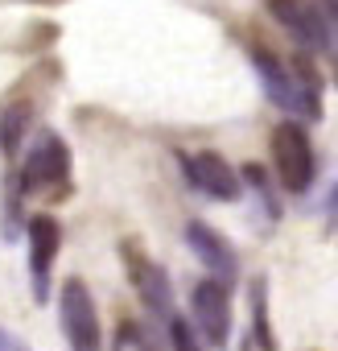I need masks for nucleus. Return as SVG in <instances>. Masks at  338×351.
Segmentation results:
<instances>
[{
  "label": "nucleus",
  "instance_id": "nucleus-2",
  "mask_svg": "<svg viewBox=\"0 0 338 351\" xmlns=\"http://www.w3.org/2000/svg\"><path fill=\"white\" fill-rule=\"evenodd\" d=\"M272 161H276V182L289 195H305L317 178L313 141L297 120H285V124L272 128Z\"/></svg>",
  "mask_w": 338,
  "mask_h": 351
},
{
  "label": "nucleus",
  "instance_id": "nucleus-9",
  "mask_svg": "<svg viewBox=\"0 0 338 351\" xmlns=\"http://www.w3.org/2000/svg\"><path fill=\"white\" fill-rule=\"evenodd\" d=\"M276 25H285L297 46L326 50V25H322V5L317 0H264Z\"/></svg>",
  "mask_w": 338,
  "mask_h": 351
},
{
  "label": "nucleus",
  "instance_id": "nucleus-1",
  "mask_svg": "<svg viewBox=\"0 0 338 351\" xmlns=\"http://www.w3.org/2000/svg\"><path fill=\"white\" fill-rule=\"evenodd\" d=\"M248 58H252V66H256V79H260L264 95H268L281 112H289V116H297V120H317V116H322V87H317V79H313L309 66L285 62L281 54H272V50H264V46H252Z\"/></svg>",
  "mask_w": 338,
  "mask_h": 351
},
{
  "label": "nucleus",
  "instance_id": "nucleus-19",
  "mask_svg": "<svg viewBox=\"0 0 338 351\" xmlns=\"http://www.w3.org/2000/svg\"><path fill=\"white\" fill-rule=\"evenodd\" d=\"M0 351H25V343H21L13 330H5V326H0Z\"/></svg>",
  "mask_w": 338,
  "mask_h": 351
},
{
  "label": "nucleus",
  "instance_id": "nucleus-15",
  "mask_svg": "<svg viewBox=\"0 0 338 351\" xmlns=\"http://www.w3.org/2000/svg\"><path fill=\"white\" fill-rule=\"evenodd\" d=\"M21 182L17 178H9V195H5V236L9 240H17V232H21Z\"/></svg>",
  "mask_w": 338,
  "mask_h": 351
},
{
  "label": "nucleus",
  "instance_id": "nucleus-18",
  "mask_svg": "<svg viewBox=\"0 0 338 351\" xmlns=\"http://www.w3.org/2000/svg\"><path fill=\"white\" fill-rule=\"evenodd\" d=\"M322 215H326V223H334V219H338V178H334L330 195L322 199Z\"/></svg>",
  "mask_w": 338,
  "mask_h": 351
},
{
  "label": "nucleus",
  "instance_id": "nucleus-4",
  "mask_svg": "<svg viewBox=\"0 0 338 351\" xmlns=\"http://www.w3.org/2000/svg\"><path fill=\"white\" fill-rule=\"evenodd\" d=\"M70 178V149L58 132H42L25 157V169L17 173V182L25 195H42V191H62Z\"/></svg>",
  "mask_w": 338,
  "mask_h": 351
},
{
  "label": "nucleus",
  "instance_id": "nucleus-5",
  "mask_svg": "<svg viewBox=\"0 0 338 351\" xmlns=\"http://www.w3.org/2000/svg\"><path fill=\"white\" fill-rule=\"evenodd\" d=\"M120 256H124V265H128V281H132V289L140 293V302L157 314V318H174L178 310H174V285H169V273L157 265V261H148L132 240H124L120 244Z\"/></svg>",
  "mask_w": 338,
  "mask_h": 351
},
{
  "label": "nucleus",
  "instance_id": "nucleus-6",
  "mask_svg": "<svg viewBox=\"0 0 338 351\" xmlns=\"http://www.w3.org/2000/svg\"><path fill=\"white\" fill-rule=\"evenodd\" d=\"M178 161H182V169H186V182H190L198 195L219 199V203H235V199H239V191H244V173L231 169L227 157L203 149V153H182Z\"/></svg>",
  "mask_w": 338,
  "mask_h": 351
},
{
  "label": "nucleus",
  "instance_id": "nucleus-7",
  "mask_svg": "<svg viewBox=\"0 0 338 351\" xmlns=\"http://www.w3.org/2000/svg\"><path fill=\"white\" fill-rule=\"evenodd\" d=\"M190 310H194V326L207 339V347H227L231 339V293L227 281L219 277H203L190 293Z\"/></svg>",
  "mask_w": 338,
  "mask_h": 351
},
{
  "label": "nucleus",
  "instance_id": "nucleus-17",
  "mask_svg": "<svg viewBox=\"0 0 338 351\" xmlns=\"http://www.w3.org/2000/svg\"><path fill=\"white\" fill-rule=\"evenodd\" d=\"M116 351H148L144 343H140V326L136 322H120V330H116Z\"/></svg>",
  "mask_w": 338,
  "mask_h": 351
},
{
  "label": "nucleus",
  "instance_id": "nucleus-8",
  "mask_svg": "<svg viewBox=\"0 0 338 351\" xmlns=\"http://www.w3.org/2000/svg\"><path fill=\"white\" fill-rule=\"evenodd\" d=\"M25 236H29V289H34V302H46L50 273H54V261L62 248V228L54 215H34L25 223Z\"/></svg>",
  "mask_w": 338,
  "mask_h": 351
},
{
  "label": "nucleus",
  "instance_id": "nucleus-16",
  "mask_svg": "<svg viewBox=\"0 0 338 351\" xmlns=\"http://www.w3.org/2000/svg\"><path fill=\"white\" fill-rule=\"evenodd\" d=\"M322 5V25H326V54L338 62V0H317Z\"/></svg>",
  "mask_w": 338,
  "mask_h": 351
},
{
  "label": "nucleus",
  "instance_id": "nucleus-14",
  "mask_svg": "<svg viewBox=\"0 0 338 351\" xmlns=\"http://www.w3.org/2000/svg\"><path fill=\"white\" fill-rule=\"evenodd\" d=\"M169 343H174V351H207V347L198 343V330H194V322H186L182 314H174V318H169Z\"/></svg>",
  "mask_w": 338,
  "mask_h": 351
},
{
  "label": "nucleus",
  "instance_id": "nucleus-13",
  "mask_svg": "<svg viewBox=\"0 0 338 351\" xmlns=\"http://www.w3.org/2000/svg\"><path fill=\"white\" fill-rule=\"evenodd\" d=\"M239 173H244V182H248V191H252L256 211L264 215V223H276V219H281V203H276V191H272V182H268V173H264L260 165H244Z\"/></svg>",
  "mask_w": 338,
  "mask_h": 351
},
{
  "label": "nucleus",
  "instance_id": "nucleus-11",
  "mask_svg": "<svg viewBox=\"0 0 338 351\" xmlns=\"http://www.w3.org/2000/svg\"><path fill=\"white\" fill-rule=\"evenodd\" d=\"M29 124H34V104H25V99H17V104H9L5 112H0V153L17 157L21 145H25Z\"/></svg>",
  "mask_w": 338,
  "mask_h": 351
},
{
  "label": "nucleus",
  "instance_id": "nucleus-10",
  "mask_svg": "<svg viewBox=\"0 0 338 351\" xmlns=\"http://www.w3.org/2000/svg\"><path fill=\"white\" fill-rule=\"evenodd\" d=\"M186 244H190V252L207 265L211 277H219V281H235V273H239V256H235V248H231L211 223L190 219V223H186Z\"/></svg>",
  "mask_w": 338,
  "mask_h": 351
},
{
  "label": "nucleus",
  "instance_id": "nucleus-12",
  "mask_svg": "<svg viewBox=\"0 0 338 351\" xmlns=\"http://www.w3.org/2000/svg\"><path fill=\"white\" fill-rule=\"evenodd\" d=\"M252 330H248V343H256L260 351H276V335H272V322H268V281L256 277L252 289Z\"/></svg>",
  "mask_w": 338,
  "mask_h": 351
},
{
  "label": "nucleus",
  "instance_id": "nucleus-3",
  "mask_svg": "<svg viewBox=\"0 0 338 351\" xmlns=\"http://www.w3.org/2000/svg\"><path fill=\"white\" fill-rule=\"evenodd\" d=\"M58 322L66 335L70 351H103V326H99V310L95 298L87 289L83 277H66L62 293H58Z\"/></svg>",
  "mask_w": 338,
  "mask_h": 351
}]
</instances>
